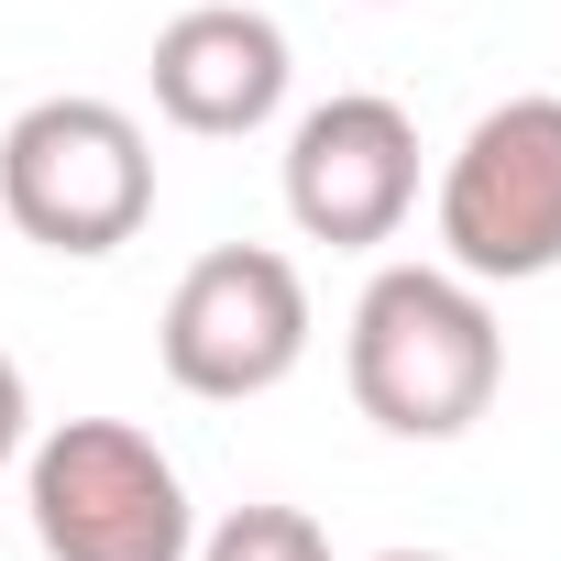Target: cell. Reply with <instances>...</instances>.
I'll return each instance as SVG.
<instances>
[{"label":"cell","instance_id":"obj_10","mask_svg":"<svg viewBox=\"0 0 561 561\" xmlns=\"http://www.w3.org/2000/svg\"><path fill=\"white\" fill-rule=\"evenodd\" d=\"M375 561H451V550H375Z\"/></svg>","mask_w":561,"mask_h":561},{"label":"cell","instance_id":"obj_6","mask_svg":"<svg viewBox=\"0 0 561 561\" xmlns=\"http://www.w3.org/2000/svg\"><path fill=\"white\" fill-rule=\"evenodd\" d=\"M419 209V122L375 89L320 100L287 133V220L331 253H375L397 242V220Z\"/></svg>","mask_w":561,"mask_h":561},{"label":"cell","instance_id":"obj_8","mask_svg":"<svg viewBox=\"0 0 561 561\" xmlns=\"http://www.w3.org/2000/svg\"><path fill=\"white\" fill-rule=\"evenodd\" d=\"M187 561H331V539H320L309 506H231Z\"/></svg>","mask_w":561,"mask_h":561},{"label":"cell","instance_id":"obj_5","mask_svg":"<svg viewBox=\"0 0 561 561\" xmlns=\"http://www.w3.org/2000/svg\"><path fill=\"white\" fill-rule=\"evenodd\" d=\"M165 375L209 408H242V397H275L298 364H309V275L275 253V242H220L176 275L165 298V331H154Z\"/></svg>","mask_w":561,"mask_h":561},{"label":"cell","instance_id":"obj_7","mask_svg":"<svg viewBox=\"0 0 561 561\" xmlns=\"http://www.w3.org/2000/svg\"><path fill=\"white\" fill-rule=\"evenodd\" d=\"M287 34H275V12H242V0H198V12H176L154 34V111L176 133H264L275 111H287Z\"/></svg>","mask_w":561,"mask_h":561},{"label":"cell","instance_id":"obj_9","mask_svg":"<svg viewBox=\"0 0 561 561\" xmlns=\"http://www.w3.org/2000/svg\"><path fill=\"white\" fill-rule=\"evenodd\" d=\"M23 419H34V397H23V364H12V353H0V462H12V451H23Z\"/></svg>","mask_w":561,"mask_h":561},{"label":"cell","instance_id":"obj_11","mask_svg":"<svg viewBox=\"0 0 561 561\" xmlns=\"http://www.w3.org/2000/svg\"><path fill=\"white\" fill-rule=\"evenodd\" d=\"M386 12H397V0H386Z\"/></svg>","mask_w":561,"mask_h":561},{"label":"cell","instance_id":"obj_4","mask_svg":"<svg viewBox=\"0 0 561 561\" xmlns=\"http://www.w3.org/2000/svg\"><path fill=\"white\" fill-rule=\"evenodd\" d=\"M440 253L473 287H528L561 264V100H495L440 165Z\"/></svg>","mask_w":561,"mask_h":561},{"label":"cell","instance_id":"obj_1","mask_svg":"<svg viewBox=\"0 0 561 561\" xmlns=\"http://www.w3.org/2000/svg\"><path fill=\"white\" fill-rule=\"evenodd\" d=\"M353 408L386 440H462L506 386V331L451 264H386L353 298Z\"/></svg>","mask_w":561,"mask_h":561},{"label":"cell","instance_id":"obj_3","mask_svg":"<svg viewBox=\"0 0 561 561\" xmlns=\"http://www.w3.org/2000/svg\"><path fill=\"white\" fill-rule=\"evenodd\" d=\"M23 506L45 561H187L198 517L154 430L133 419H56L23 462Z\"/></svg>","mask_w":561,"mask_h":561},{"label":"cell","instance_id":"obj_2","mask_svg":"<svg viewBox=\"0 0 561 561\" xmlns=\"http://www.w3.org/2000/svg\"><path fill=\"white\" fill-rule=\"evenodd\" d=\"M0 220L23 242L67 253V264H100L122 253L144 220H154V144L122 100H34L12 133H0Z\"/></svg>","mask_w":561,"mask_h":561}]
</instances>
